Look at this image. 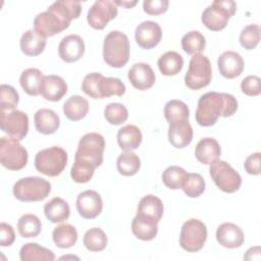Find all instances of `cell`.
<instances>
[{"mask_svg":"<svg viewBox=\"0 0 261 261\" xmlns=\"http://www.w3.org/2000/svg\"><path fill=\"white\" fill-rule=\"evenodd\" d=\"M217 65L221 75L226 79H234L243 72L245 63L238 52L228 50L218 57Z\"/></svg>","mask_w":261,"mask_h":261,"instance_id":"cell-19","label":"cell"},{"mask_svg":"<svg viewBox=\"0 0 261 261\" xmlns=\"http://www.w3.org/2000/svg\"><path fill=\"white\" fill-rule=\"evenodd\" d=\"M168 0H145L143 9L147 14L158 15L164 13L168 9Z\"/></svg>","mask_w":261,"mask_h":261,"instance_id":"cell-48","label":"cell"},{"mask_svg":"<svg viewBox=\"0 0 261 261\" xmlns=\"http://www.w3.org/2000/svg\"><path fill=\"white\" fill-rule=\"evenodd\" d=\"M168 141L174 148H185L191 144L193 140V128L189 120L178 121L169 124Z\"/></svg>","mask_w":261,"mask_h":261,"instance_id":"cell-23","label":"cell"},{"mask_svg":"<svg viewBox=\"0 0 261 261\" xmlns=\"http://www.w3.org/2000/svg\"><path fill=\"white\" fill-rule=\"evenodd\" d=\"M164 207L162 201L154 196V195H147L143 197L137 208V215L153 220L155 222H159L163 216Z\"/></svg>","mask_w":261,"mask_h":261,"instance_id":"cell-22","label":"cell"},{"mask_svg":"<svg viewBox=\"0 0 261 261\" xmlns=\"http://www.w3.org/2000/svg\"><path fill=\"white\" fill-rule=\"evenodd\" d=\"M186 176L187 172L184 168L177 165H171L163 171L162 181L168 189L177 190L181 189Z\"/></svg>","mask_w":261,"mask_h":261,"instance_id":"cell-41","label":"cell"},{"mask_svg":"<svg viewBox=\"0 0 261 261\" xmlns=\"http://www.w3.org/2000/svg\"><path fill=\"white\" fill-rule=\"evenodd\" d=\"M49 7L58 12L69 22H71L72 19L77 18L82 12V4L79 1L59 0L51 4Z\"/></svg>","mask_w":261,"mask_h":261,"instance_id":"cell-40","label":"cell"},{"mask_svg":"<svg viewBox=\"0 0 261 261\" xmlns=\"http://www.w3.org/2000/svg\"><path fill=\"white\" fill-rule=\"evenodd\" d=\"M241 90L250 97H255L261 93V80L257 75H248L241 83Z\"/></svg>","mask_w":261,"mask_h":261,"instance_id":"cell-47","label":"cell"},{"mask_svg":"<svg viewBox=\"0 0 261 261\" xmlns=\"http://www.w3.org/2000/svg\"><path fill=\"white\" fill-rule=\"evenodd\" d=\"M41 229V220L35 214H24L17 221V230L22 238H36Z\"/></svg>","mask_w":261,"mask_h":261,"instance_id":"cell-38","label":"cell"},{"mask_svg":"<svg viewBox=\"0 0 261 261\" xmlns=\"http://www.w3.org/2000/svg\"><path fill=\"white\" fill-rule=\"evenodd\" d=\"M212 79L211 63L207 56L195 54L189 62V69L185 75V84L191 90L207 87Z\"/></svg>","mask_w":261,"mask_h":261,"instance_id":"cell-8","label":"cell"},{"mask_svg":"<svg viewBox=\"0 0 261 261\" xmlns=\"http://www.w3.org/2000/svg\"><path fill=\"white\" fill-rule=\"evenodd\" d=\"M130 46L127 36L120 31H111L103 42V59L111 67L120 68L129 59Z\"/></svg>","mask_w":261,"mask_h":261,"instance_id":"cell-3","label":"cell"},{"mask_svg":"<svg viewBox=\"0 0 261 261\" xmlns=\"http://www.w3.org/2000/svg\"><path fill=\"white\" fill-rule=\"evenodd\" d=\"M127 77L133 87L141 91L150 89L156 80L152 67L144 62L134 64L128 70Z\"/></svg>","mask_w":261,"mask_h":261,"instance_id":"cell-18","label":"cell"},{"mask_svg":"<svg viewBox=\"0 0 261 261\" xmlns=\"http://www.w3.org/2000/svg\"><path fill=\"white\" fill-rule=\"evenodd\" d=\"M46 43L47 38L39 35L35 30H29L22 34L19 46L24 55L38 56L44 51Z\"/></svg>","mask_w":261,"mask_h":261,"instance_id":"cell-26","label":"cell"},{"mask_svg":"<svg viewBox=\"0 0 261 261\" xmlns=\"http://www.w3.org/2000/svg\"><path fill=\"white\" fill-rule=\"evenodd\" d=\"M82 90L93 99H104L110 96L121 97L125 93V86L117 77H105L100 72H92L84 77Z\"/></svg>","mask_w":261,"mask_h":261,"instance_id":"cell-2","label":"cell"},{"mask_svg":"<svg viewBox=\"0 0 261 261\" xmlns=\"http://www.w3.org/2000/svg\"><path fill=\"white\" fill-rule=\"evenodd\" d=\"M19 102V96L16 90L6 84H2L0 87V107L1 111L14 110Z\"/></svg>","mask_w":261,"mask_h":261,"instance_id":"cell-44","label":"cell"},{"mask_svg":"<svg viewBox=\"0 0 261 261\" xmlns=\"http://www.w3.org/2000/svg\"><path fill=\"white\" fill-rule=\"evenodd\" d=\"M206 46L204 36L198 31H191L181 38V48L189 55L200 54Z\"/></svg>","mask_w":261,"mask_h":261,"instance_id":"cell-39","label":"cell"},{"mask_svg":"<svg viewBox=\"0 0 261 261\" xmlns=\"http://www.w3.org/2000/svg\"><path fill=\"white\" fill-rule=\"evenodd\" d=\"M15 241V233L13 227L5 222L0 223V246H11Z\"/></svg>","mask_w":261,"mask_h":261,"instance_id":"cell-50","label":"cell"},{"mask_svg":"<svg viewBox=\"0 0 261 261\" xmlns=\"http://www.w3.org/2000/svg\"><path fill=\"white\" fill-rule=\"evenodd\" d=\"M118 10L114 1L98 0L93 3L87 14V21L95 30H103L117 16Z\"/></svg>","mask_w":261,"mask_h":261,"instance_id":"cell-14","label":"cell"},{"mask_svg":"<svg viewBox=\"0 0 261 261\" xmlns=\"http://www.w3.org/2000/svg\"><path fill=\"white\" fill-rule=\"evenodd\" d=\"M95 169L96 168L94 166L88 163L74 160V163L70 169V176L73 181L77 184H86L93 177Z\"/></svg>","mask_w":261,"mask_h":261,"instance_id":"cell-46","label":"cell"},{"mask_svg":"<svg viewBox=\"0 0 261 261\" xmlns=\"http://www.w3.org/2000/svg\"><path fill=\"white\" fill-rule=\"evenodd\" d=\"M75 206L79 214L83 218L94 219L101 213L103 201L96 191L87 190L77 196Z\"/></svg>","mask_w":261,"mask_h":261,"instance_id":"cell-15","label":"cell"},{"mask_svg":"<svg viewBox=\"0 0 261 261\" xmlns=\"http://www.w3.org/2000/svg\"><path fill=\"white\" fill-rule=\"evenodd\" d=\"M105 119L112 125H119L128 117L126 107L121 103H109L104 109Z\"/></svg>","mask_w":261,"mask_h":261,"instance_id":"cell-43","label":"cell"},{"mask_svg":"<svg viewBox=\"0 0 261 261\" xmlns=\"http://www.w3.org/2000/svg\"><path fill=\"white\" fill-rule=\"evenodd\" d=\"M221 155L219 143L213 138L201 139L195 148V156L202 164H211Z\"/></svg>","mask_w":261,"mask_h":261,"instance_id":"cell-24","label":"cell"},{"mask_svg":"<svg viewBox=\"0 0 261 261\" xmlns=\"http://www.w3.org/2000/svg\"><path fill=\"white\" fill-rule=\"evenodd\" d=\"M237 4L232 0H215L202 13L203 24L213 32L223 30L229 18L236 13Z\"/></svg>","mask_w":261,"mask_h":261,"instance_id":"cell-4","label":"cell"},{"mask_svg":"<svg viewBox=\"0 0 261 261\" xmlns=\"http://www.w3.org/2000/svg\"><path fill=\"white\" fill-rule=\"evenodd\" d=\"M44 213L48 220L53 223L63 222L70 214L69 205L60 197H54L44 205Z\"/></svg>","mask_w":261,"mask_h":261,"instance_id":"cell-27","label":"cell"},{"mask_svg":"<svg viewBox=\"0 0 261 261\" xmlns=\"http://www.w3.org/2000/svg\"><path fill=\"white\" fill-rule=\"evenodd\" d=\"M115 5H119V6H122L124 8H132L134 7L138 2L137 1H114Z\"/></svg>","mask_w":261,"mask_h":261,"instance_id":"cell-51","label":"cell"},{"mask_svg":"<svg viewBox=\"0 0 261 261\" xmlns=\"http://www.w3.org/2000/svg\"><path fill=\"white\" fill-rule=\"evenodd\" d=\"M162 38L160 25L152 20L141 22L135 31V39L137 44L146 50L152 49L159 44Z\"/></svg>","mask_w":261,"mask_h":261,"instance_id":"cell-16","label":"cell"},{"mask_svg":"<svg viewBox=\"0 0 261 261\" xmlns=\"http://www.w3.org/2000/svg\"><path fill=\"white\" fill-rule=\"evenodd\" d=\"M260 41V28L258 24L245 27L240 34V43L246 50H253Z\"/></svg>","mask_w":261,"mask_h":261,"instance_id":"cell-45","label":"cell"},{"mask_svg":"<svg viewBox=\"0 0 261 261\" xmlns=\"http://www.w3.org/2000/svg\"><path fill=\"white\" fill-rule=\"evenodd\" d=\"M133 233L142 241H152L158 232V223L136 215L132 220Z\"/></svg>","mask_w":261,"mask_h":261,"instance_id":"cell-32","label":"cell"},{"mask_svg":"<svg viewBox=\"0 0 261 261\" xmlns=\"http://www.w3.org/2000/svg\"><path fill=\"white\" fill-rule=\"evenodd\" d=\"M237 109L238 101L232 95L207 92L198 100L195 118L199 125L211 126L216 123L220 116L228 117L233 115Z\"/></svg>","mask_w":261,"mask_h":261,"instance_id":"cell-1","label":"cell"},{"mask_svg":"<svg viewBox=\"0 0 261 261\" xmlns=\"http://www.w3.org/2000/svg\"><path fill=\"white\" fill-rule=\"evenodd\" d=\"M44 75L38 68L24 69L19 77V84L23 91L30 96H38L41 94Z\"/></svg>","mask_w":261,"mask_h":261,"instance_id":"cell-29","label":"cell"},{"mask_svg":"<svg viewBox=\"0 0 261 261\" xmlns=\"http://www.w3.org/2000/svg\"><path fill=\"white\" fill-rule=\"evenodd\" d=\"M181 189L188 197L197 198L205 191V180L199 173H187Z\"/></svg>","mask_w":261,"mask_h":261,"instance_id":"cell-42","label":"cell"},{"mask_svg":"<svg viewBox=\"0 0 261 261\" xmlns=\"http://www.w3.org/2000/svg\"><path fill=\"white\" fill-rule=\"evenodd\" d=\"M14 197L21 202H38L45 200L50 192L51 185L39 176H28L18 179L13 186Z\"/></svg>","mask_w":261,"mask_h":261,"instance_id":"cell-5","label":"cell"},{"mask_svg":"<svg viewBox=\"0 0 261 261\" xmlns=\"http://www.w3.org/2000/svg\"><path fill=\"white\" fill-rule=\"evenodd\" d=\"M67 92V84L65 81L55 74L44 75L43 85L41 89V95L44 99L52 102H56L62 99Z\"/></svg>","mask_w":261,"mask_h":261,"instance_id":"cell-21","label":"cell"},{"mask_svg":"<svg viewBox=\"0 0 261 261\" xmlns=\"http://www.w3.org/2000/svg\"><path fill=\"white\" fill-rule=\"evenodd\" d=\"M0 127L9 137L21 141L29 132V117L20 110L1 111Z\"/></svg>","mask_w":261,"mask_h":261,"instance_id":"cell-13","label":"cell"},{"mask_svg":"<svg viewBox=\"0 0 261 261\" xmlns=\"http://www.w3.org/2000/svg\"><path fill=\"white\" fill-rule=\"evenodd\" d=\"M105 149V140L98 133H88L82 137L79 142L74 160L99 167L103 163V152Z\"/></svg>","mask_w":261,"mask_h":261,"instance_id":"cell-7","label":"cell"},{"mask_svg":"<svg viewBox=\"0 0 261 261\" xmlns=\"http://www.w3.org/2000/svg\"><path fill=\"white\" fill-rule=\"evenodd\" d=\"M216 240L222 247L234 249L243 245L245 237L240 226L231 222H224L216 229Z\"/></svg>","mask_w":261,"mask_h":261,"instance_id":"cell-20","label":"cell"},{"mask_svg":"<svg viewBox=\"0 0 261 261\" xmlns=\"http://www.w3.org/2000/svg\"><path fill=\"white\" fill-rule=\"evenodd\" d=\"M158 68L164 75L171 76L177 74L184 66V58L175 51H168L158 59Z\"/></svg>","mask_w":261,"mask_h":261,"instance_id":"cell-34","label":"cell"},{"mask_svg":"<svg viewBox=\"0 0 261 261\" xmlns=\"http://www.w3.org/2000/svg\"><path fill=\"white\" fill-rule=\"evenodd\" d=\"M116 167L120 174L124 176H132L139 171L141 167V160L137 154L132 151H125L118 156Z\"/></svg>","mask_w":261,"mask_h":261,"instance_id":"cell-36","label":"cell"},{"mask_svg":"<svg viewBox=\"0 0 261 261\" xmlns=\"http://www.w3.org/2000/svg\"><path fill=\"white\" fill-rule=\"evenodd\" d=\"M207 240V227L199 219L187 220L180 229L179 245L180 247L190 253L200 251Z\"/></svg>","mask_w":261,"mask_h":261,"instance_id":"cell-11","label":"cell"},{"mask_svg":"<svg viewBox=\"0 0 261 261\" xmlns=\"http://www.w3.org/2000/svg\"><path fill=\"white\" fill-rule=\"evenodd\" d=\"M69 24V21L50 7H48L46 11L39 13L34 19V30L45 38L61 33L66 30Z\"/></svg>","mask_w":261,"mask_h":261,"instance_id":"cell-12","label":"cell"},{"mask_svg":"<svg viewBox=\"0 0 261 261\" xmlns=\"http://www.w3.org/2000/svg\"><path fill=\"white\" fill-rule=\"evenodd\" d=\"M85 53L84 40L75 34L64 37L58 45L59 57L68 63L80 60Z\"/></svg>","mask_w":261,"mask_h":261,"instance_id":"cell-17","label":"cell"},{"mask_svg":"<svg viewBox=\"0 0 261 261\" xmlns=\"http://www.w3.org/2000/svg\"><path fill=\"white\" fill-rule=\"evenodd\" d=\"M35 127L43 135L54 134L60 125L59 116L55 111L48 108L39 109L34 115Z\"/></svg>","mask_w":261,"mask_h":261,"instance_id":"cell-25","label":"cell"},{"mask_svg":"<svg viewBox=\"0 0 261 261\" xmlns=\"http://www.w3.org/2000/svg\"><path fill=\"white\" fill-rule=\"evenodd\" d=\"M209 172L217 188L224 193L231 194L241 188V175L223 160L217 159L213 161L210 164Z\"/></svg>","mask_w":261,"mask_h":261,"instance_id":"cell-10","label":"cell"},{"mask_svg":"<svg viewBox=\"0 0 261 261\" xmlns=\"http://www.w3.org/2000/svg\"><path fill=\"white\" fill-rule=\"evenodd\" d=\"M29 159L28 151L19 144V141L11 137L0 139V163L9 170L22 169Z\"/></svg>","mask_w":261,"mask_h":261,"instance_id":"cell-9","label":"cell"},{"mask_svg":"<svg viewBox=\"0 0 261 261\" xmlns=\"http://www.w3.org/2000/svg\"><path fill=\"white\" fill-rule=\"evenodd\" d=\"M190 110L187 104L180 100H170L164 106V116L169 124L189 120Z\"/></svg>","mask_w":261,"mask_h":261,"instance_id":"cell-35","label":"cell"},{"mask_svg":"<svg viewBox=\"0 0 261 261\" xmlns=\"http://www.w3.org/2000/svg\"><path fill=\"white\" fill-rule=\"evenodd\" d=\"M52 240L56 247L60 249H68L75 245L77 241V231L73 225L63 223L53 229Z\"/></svg>","mask_w":261,"mask_h":261,"instance_id":"cell-31","label":"cell"},{"mask_svg":"<svg viewBox=\"0 0 261 261\" xmlns=\"http://www.w3.org/2000/svg\"><path fill=\"white\" fill-rule=\"evenodd\" d=\"M21 261H52L55 259L54 253L37 243H27L19 251Z\"/></svg>","mask_w":261,"mask_h":261,"instance_id":"cell-33","label":"cell"},{"mask_svg":"<svg viewBox=\"0 0 261 261\" xmlns=\"http://www.w3.org/2000/svg\"><path fill=\"white\" fill-rule=\"evenodd\" d=\"M89 111V102L82 96L73 95L63 104L64 115L72 121L83 119Z\"/></svg>","mask_w":261,"mask_h":261,"instance_id":"cell-30","label":"cell"},{"mask_svg":"<svg viewBox=\"0 0 261 261\" xmlns=\"http://www.w3.org/2000/svg\"><path fill=\"white\" fill-rule=\"evenodd\" d=\"M117 143L121 150H136L142 143V133L140 128L134 124H126L117 132Z\"/></svg>","mask_w":261,"mask_h":261,"instance_id":"cell-28","label":"cell"},{"mask_svg":"<svg viewBox=\"0 0 261 261\" xmlns=\"http://www.w3.org/2000/svg\"><path fill=\"white\" fill-rule=\"evenodd\" d=\"M67 163L66 151L58 146H53L39 151L35 156V167L44 175L57 176Z\"/></svg>","mask_w":261,"mask_h":261,"instance_id":"cell-6","label":"cell"},{"mask_svg":"<svg viewBox=\"0 0 261 261\" xmlns=\"http://www.w3.org/2000/svg\"><path fill=\"white\" fill-rule=\"evenodd\" d=\"M245 170L252 175H259L261 173V154L260 152L249 155L244 163Z\"/></svg>","mask_w":261,"mask_h":261,"instance_id":"cell-49","label":"cell"},{"mask_svg":"<svg viewBox=\"0 0 261 261\" xmlns=\"http://www.w3.org/2000/svg\"><path fill=\"white\" fill-rule=\"evenodd\" d=\"M107 236L99 227H93L86 231L84 234V246L91 252L103 251L107 246Z\"/></svg>","mask_w":261,"mask_h":261,"instance_id":"cell-37","label":"cell"}]
</instances>
